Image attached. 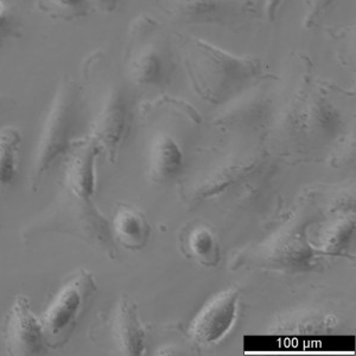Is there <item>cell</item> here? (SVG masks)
<instances>
[{
	"mask_svg": "<svg viewBox=\"0 0 356 356\" xmlns=\"http://www.w3.org/2000/svg\"><path fill=\"white\" fill-rule=\"evenodd\" d=\"M284 0H266L265 4V13L270 21H275L280 11V6L283 5Z\"/></svg>",
	"mask_w": 356,
	"mask_h": 356,
	"instance_id": "obj_19",
	"label": "cell"
},
{
	"mask_svg": "<svg viewBox=\"0 0 356 356\" xmlns=\"http://www.w3.org/2000/svg\"><path fill=\"white\" fill-rule=\"evenodd\" d=\"M79 95L77 85L65 77L58 86L49 107L37 140L30 176V188L33 191L40 189L45 176L73 146L74 131L79 113Z\"/></svg>",
	"mask_w": 356,
	"mask_h": 356,
	"instance_id": "obj_2",
	"label": "cell"
},
{
	"mask_svg": "<svg viewBox=\"0 0 356 356\" xmlns=\"http://www.w3.org/2000/svg\"><path fill=\"white\" fill-rule=\"evenodd\" d=\"M102 147L90 139L69 151L65 168V188L82 200H92L95 191V161Z\"/></svg>",
	"mask_w": 356,
	"mask_h": 356,
	"instance_id": "obj_7",
	"label": "cell"
},
{
	"mask_svg": "<svg viewBox=\"0 0 356 356\" xmlns=\"http://www.w3.org/2000/svg\"><path fill=\"white\" fill-rule=\"evenodd\" d=\"M161 6L186 24L233 25L258 15L252 0H161Z\"/></svg>",
	"mask_w": 356,
	"mask_h": 356,
	"instance_id": "obj_4",
	"label": "cell"
},
{
	"mask_svg": "<svg viewBox=\"0 0 356 356\" xmlns=\"http://www.w3.org/2000/svg\"><path fill=\"white\" fill-rule=\"evenodd\" d=\"M5 348L8 355L37 356L47 353L42 322L31 310L30 300L18 295L8 310L4 327Z\"/></svg>",
	"mask_w": 356,
	"mask_h": 356,
	"instance_id": "obj_5",
	"label": "cell"
},
{
	"mask_svg": "<svg viewBox=\"0 0 356 356\" xmlns=\"http://www.w3.org/2000/svg\"><path fill=\"white\" fill-rule=\"evenodd\" d=\"M22 132L13 125L0 129V191H5L16 182L19 169Z\"/></svg>",
	"mask_w": 356,
	"mask_h": 356,
	"instance_id": "obj_14",
	"label": "cell"
},
{
	"mask_svg": "<svg viewBox=\"0 0 356 356\" xmlns=\"http://www.w3.org/2000/svg\"><path fill=\"white\" fill-rule=\"evenodd\" d=\"M183 252L203 266L214 267L220 263L219 243L211 228L204 225L191 227L183 236Z\"/></svg>",
	"mask_w": 356,
	"mask_h": 356,
	"instance_id": "obj_12",
	"label": "cell"
},
{
	"mask_svg": "<svg viewBox=\"0 0 356 356\" xmlns=\"http://www.w3.org/2000/svg\"><path fill=\"white\" fill-rule=\"evenodd\" d=\"M127 122V107L125 97L118 90H113L107 99L104 108L94 124L92 139L100 147H104L114 161L118 146L120 145Z\"/></svg>",
	"mask_w": 356,
	"mask_h": 356,
	"instance_id": "obj_8",
	"label": "cell"
},
{
	"mask_svg": "<svg viewBox=\"0 0 356 356\" xmlns=\"http://www.w3.org/2000/svg\"><path fill=\"white\" fill-rule=\"evenodd\" d=\"M176 40L193 85L209 102H222L267 74L260 58L235 56L189 35L177 33Z\"/></svg>",
	"mask_w": 356,
	"mask_h": 356,
	"instance_id": "obj_1",
	"label": "cell"
},
{
	"mask_svg": "<svg viewBox=\"0 0 356 356\" xmlns=\"http://www.w3.org/2000/svg\"><path fill=\"white\" fill-rule=\"evenodd\" d=\"M95 292L93 275L82 268L62 284L41 320L48 347L58 348L68 342Z\"/></svg>",
	"mask_w": 356,
	"mask_h": 356,
	"instance_id": "obj_3",
	"label": "cell"
},
{
	"mask_svg": "<svg viewBox=\"0 0 356 356\" xmlns=\"http://www.w3.org/2000/svg\"><path fill=\"white\" fill-rule=\"evenodd\" d=\"M239 291L226 289L211 296L189 325V335L200 344H209L221 340L234 324L238 310Z\"/></svg>",
	"mask_w": 356,
	"mask_h": 356,
	"instance_id": "obj_6",
	"label": "cell"
},
{
	"mask_svg": "<svg viewBox=\"0 0 356 356\" xmlns=\"http://www.w3.org/2000/svg\"><path fill=\"white\" fill-rule=\"evenodd\" d=\"M332 0H308V13L305 17V26L310 28L321 15L332 5Z\"/></svg>",
	"mask_w": 356,
	"mask_h": 356,
	"instance_id": "obj_16",
	"label": "cell"
},
{
	"mask_svg": "<svg viewBox=\"0 0 356 356\" xmlns=\"http://www.w3.org/2000/svg\"><path fill=\"white\" fill-rule=\"evenodd\" d=\"M18 29L16 18L5 11L3 16H0V44L8 40V37L13 36Z\"/></svg>",
	"mask_w": 356,
	"mask_h": 356,
	"instance_id": "obj_17",
	"label": "cell"
},
{
	"mask_svg": "<svg viewBox=\"0 0 356 356\" xmlns=\"http://www.w3.org/2000/svg\"><path fill=\"white\" fill-rule=\"evenodd\" d=\"M170 61L161 49L146 48L131 57L129 75L138 85H162L170 74Z\"/></svg>",
	"mask_w": 356,
	"mask_h": 356,
	"instance_id": "obj_11",
	"label": "cell"
},
{
	"mask_svg": "<svg viewBox=\"0 0 356 356\" xmlns=\"http://www.w3.org/2000/svg\"><path fill=\"white\" fill-rule=\"evenodd\" d=\"M183 154L172 138L162 136L154 140L151 147V177L158 182L174 178L182 168Z\"/></svg>",
	"mask_w": 356,
	"mask_h": 356,
	"instance_id": "obj_13",
	"label": "cell"
},
{
	"mask_svg": "<svg viewBox=\"0 0 356 356\" xmlns=\"http://www.w3.org/2000/svg\"><path fill=\"white\" fill-rule=\"evenodd\" d=\"M112 325L118 346L124 354L134 356L143 354L145 334L138 318L137 305L129 296L122 295L118 300Z\"/></svg>",
	"mask_w": 356,
	"mask_h": 356,
	"instance_id": "obj_9",
	"label": "cell"
},
{
	"mask_svg": "<svg viewBox=\"0 0 356 356\" xmlns=\"http://www.w3.org/2000/svg\"><path fill=\"white\" fill-rule=\"evenodd\" d=\"M5 11H6V8H5L4 3H3V0H0V16H3Z\"/></svg>",
	"mask_w": 356,
	"mask_h": 356,
	"instance_id": "obj_20",
	"label": "cell"
},
{
	"mask_svg": "<svg viewBox=\"0 0 356 356\" xmlns=\"http://www.w3.org/2000/svg\"><path fill=\"white\" fill-rule=\"evenodd\" d=\"M90 3L102 13H112L117 10L119 0H90Z\"/></svg>",
	"mask_w": 356,
	"mask_h": 356,
	"instance_id": "obj_18",
	"label": "cell"
},
{
	"mask_svg": "<svg viewBox=\"0 0 356 356\" xmlns=\"http://www.w3.org/2000/svg\"><path fill=\"white\" fill-rule=\"evenodd\" d=\"M38 6L49 17L65 21L85 18L93 8L90 0H38Z\"/></svg>",
	"mask_w": 356,
	"mask_h": 356,
	"instance_id": "obj_15",
	"label": "cell"
},
{
	"mask_svg": "<svg viewBox=\"0 0 356 356\" xmlns=\"http://www.w3.org/2000/svg\"><path fill=\"white\" fill-rule=\"evenodd\" d=\"M114 239L126 250L140 251L150 239L151 226L143 211L127 203H119L112 221Z\"/></svg>",
	"mask_w": 356,
	"mask_h": 356,
	"instance_id": "obj_10",
	"label": "cell"
}]
</instances>
